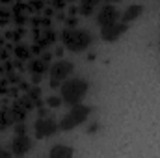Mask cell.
I'll use <instances>...</instances> for the list:
<instances>
[{
	"instance_id": "obj_1",
	"label": "cell",
	"mask_w": 160,
	"mask_h": 158,
	"mask_svg": "<svg viewBox=\"0 0 160 158\" xmlns=\"http://www.w3.org/2000/svg\"><path fill=\"white\" fill-rule=\"evenodd\" d=\"M88 80L86 78H69L62 86V101L67 106H77L82 102L84 95L88 93Z\"/></svg>"
},
{
	"instance_id": "obj_2",
	"label": "cell",
	"mask_w": 160,
	"mask_h": 158,
	"mask_svg": "<svg viewBox=\"0 0 160 158\" xmlns=\"http://www.w3.org/2000/svg\"><path fill=\"white\" fill-rule=\"evenodd\" d=\"M62 39H63V45H65L69 50L80 52V50H86V48L91 45V34H89L88 30L69 28V30H63Z\"/></svg>"
},
{
	"instance_id": "obj_3",
	"label": "cell",
	"mask_w": 160,
	"mask_h": 158,
	"mask_svg": "<svg viewBox=\"0 0 160 158\" xmlns=\"http://www.w3.org/2000/svg\"><path fill=\"white\" fill-rule=\"evenodd\" d=\"M91 114V108L86 106V104H77V106H71V112L62 119L60 123V128L62 130H73L75 126H78L80 123H84L88 116Z\"/></svg>"
},
{
	"instance_id": "obj_4",
	"label": "cell",
	"mask_w": 160,
	"mask_h": 158,
	"mask_svg": "<svg viewBox=\"0 0 160 158\" xmlns=\"http://www.w3.org/2000/svg\"><path fill=\"white\" fill-rule=\"evenodd\" d=\"M60 128V125L54 121L52 117H39L34 125V130H36V138H48L52 134H56V130Z\"/></svg>"
},
{
	"instance_id": "obj_5",
	"label": "cell",
	"mask_w": 160,
	"mask_h": 158,
	"mask_svg": "<svg viewBox=\"0 0 160 158\" xmlns=\"http://www.w3.org/2000/svg\"><path fill=\"white\" fill-rule=\"evenodd\" d=\"M127 32V24L125 22H112L106 26H101V36L104 41H118L121 34Z\"/></svg>"
},
{
	"instance_id": "obj_6",
	"label": "cell",
	"mask_w": 160,
	"mask_h": 158,
	"mask_svg": "<svg viewBox=\"0 0 160 158\" xmlns=\"http://www.w3.org/2000/svg\"><path fill=\"white\" fill-rule=\"evenodd\" d=\"M118 19H119V11H118L112 4L102 6L101 11H99V15H97V22H99L101 26H106V24L118 22Z\"/></svg>"
},
{
	"instance_id": "obj_7",
	"label": "cell",
	"mask_w": 160,
	"mask_h": 158,
	"mask_svg": "<svg viewBox=\"0 0 160 158\" xmlns=\"http://www.w3.org/2000/svg\"><path fill=\"white\" fill-rule=\"evenodd\" d=\"M73 73V63L71 62H58L50 67V78L52 80H65Z\"/></svg>"
},
{
	"instance_id": "obj_8",
	"label": "cell",
	"mask_w": 160,
	"mask_h": 158,
	"mask_svg": "<svg viewBox=\"0 0 160 158\" xmlns=\"http://www.w3.org/2000/svg\"><path fill=\"white\" fill-rule=\"evenodd\" d=\"M32 143L28 140L26 134H17V138L13 140V145H11V153L13 155H26L30 151Z\"/></svg>"
},
{
	"instance_id": "obj_9",
	"label": "cell",
	"mask_w": 160,
	"mask_h": 158,
	"mask_svg": "<svg viewBox=\"0 0 160 158\" xmlns=\"http://www.w3.org/2000/svg\"><path fill=\"white\" fill-rule=\"evenodd\" d=\"M73 149L71 147H65V145H56V147H52L50 149V153H48V156L50 158H69V156H73Z\"/></svg>"
},
{
	"instance_id": "obj_10",
	"label": "cell",
	"mask_w": 160,
	"mask_h": 158,
	"mask_svg": "<svg viewBox=\"0 0 160 158\" xmlns=\"http://www.w3.org/2000/svg\"><path fill=\"white\" fill-rule=\"evenodd\" d=\"M142 6H130V7H127L125 9V13H123V22H130V21H136L140 15H142Z\"/></svg>"
},
{
	"instance_id": "obj_11",
	"label": "cell",
	"mask_w": 160,
	"mask_h": 158,
	"mask_svg": "<svg viewBox=\"0 0 160 158\" xmlns=\"http://www.w3.org/2000/svg\"><path fill=\"white\" fill-rule=\"evenodd\" d=\"M97 4H99V0H80V13L84 17H89Z\"/></svg>"
},
{
	"instance_id": "obj_12",
	"label": "cell",
	"mask_w": 160,
	"mask_h": 158,
	"mask_svg": "<svg viewBox=\"0 0 160 158\" xmlns=\"http://www.w3.org/2000/svg\"><path fill=\"white\" fill-rule=\"evenodd\" d=\"M30 69L34 71V75H41V73H45L47 69H48V63H47V60H36V62H32V65H30Z\"/></svg>"
},
{
	"instance_id": "obj_13",
	"label": "cell",
	"mask_w": 160,
	"mask_h": 158,
	"mask_svg": "<svg viewBox=\"0 0 160 158\" xmlns=\"http://www.w3.org/2000/svg\"><path fill=\"white\" fill-rule=\"evenodd\" d=\"M11 117H13V121H22V119L26 117V110L24 108H15L13 112H11Z\"/></svg>"
},
{
	"instance_id": "obj_14",
	"label": "cell",
	"mask_w": 160,
	"mask_h": 158,
	"mask_svg": "<svg viewBox=\"0 0 160 158\" xmlns=\"http://www.w3.org/2000/svg\"><path fill=\"white\" fill-rule=\"evenodd\" d=\"M62 102H63V101H62L60 97H48V99H47V104H48L50 108H58Z\"/></svg>"
},
{
	"instance_id": "obj_15",
	"label": "cell",
	"mask_w": 160,
	"mask_h": 158,
	"mask_svg": "<svg viewBox=\"0 0 160 158\" xmlns=\"http://www.w3.org/2000/svg\"><path fill=\"white\" fill-rule=\"evenodd\" d=\"M9 123H13L11 114H6V112H2V114H0V125H9Z\"/></svg>"
},
{
	"instance_id": "obj_16",
	"label": "cell",
	"mask_w": 160,
	"mask_h": 158,
	"mask_svg": "<svg viewBox=\"0 0 160 158\" xmlns=\"http://www.w3.org/2000/svg\"><path fill=\"white\" fill-rule=\"evenodd\" d=\"M17 56H19V58H22V60H24V58H28V48L19 47V48H17Z\"/></svg>"
},
{
	"instance_id": "obj_17",
	"label": "cell",
	"mask_w": 160,
	"mask_h": 158,
	"mask_svg": "<svg viewBox=\"0 0 160 158\" xmlns=\"http://www.w3.org/2000/svg\"><path fill=\"white\" fill-rule=\"evenodd\" d=\"M54 37H56V34H54V32H47V34H45V43H52Z\"/></svg>"
},
{
	"instance_id": "obj_18",
	"label": "cell",
	"mask_w": 160,
	"mask_h": 158,
	"mask_svg": "<svg viewBox=\"0 0 160 158\" xmlns=\"http://www.w3.org/2000/svg\"><path fill=\"white\" fill-rule=\"evenodd\" d=\"M15 132H17V134H24V132H26V126H24L22 123H17V128H15Z\"/></svg>"
},
{
	"instance_id": "obj_19",
	"label": "cell",
	"mask_w": 160,
	"mask_h": 158,
	"mask_svg": "<svg viewBox=\"0 0 160 158\" xmlns=\"http://www.w3.org/2000/svg\"><path fill=\"white\" fill-rule=\"evenodd\" d=\"M97 130H99V125H97V123L89 125V128H88V132H89V134H93V132H97Z\"/></svg>"
},
{
	"instance_id": "obj_20",
	"label": "cell",
	"mask_w": 160,
	"mask_h": 158,
	"mask_svg": "<svg viewBox=\"0 0 160 158\" xmlns=\"http://www.w3.org/2000/svg\"><path fill=\"white\" fill-rule=\"evenodd\" d=\"M67 26H69V28H75V26H77V19H69V21H67Z\"/></svg>"
},
{
	"instance_id": "obj_21",
	"label": "cell",
	"mask_w": 160,
	"mask_h": 158,
	"mask_svg": "<svg viewBox=\"0 0 160 158\" xmlns=\"http://www.w3.org/2000/svg\"><path fill=\"white\" fill-rule=\"evenodd\" d=\"M8 156H9V153L6 149H0V158H8Z\"/></svg>"
},
{
	"instance_id": "obj_22",
	"label": "cell",
	"mask_w": 160,
	"mask_h": 158,
	"mask_svg": "<svg viewBox=\"0 0 160 158\" xmlns=\"http://www.w3.org/2000/svg\"><path fill=\"white\" fill-rule=\"evenodd\" d=\"M106 4H114V2H119V0H104Z\"/></svg>"
},
{
	"instance_id": "obj_23",
	"label": "cell",
	"mask_w": 160,
	"mask_h": 158,
	"mask_svg": "<svg viewBox=\"0 0 160 158\" xmlns=\"http://www.w3.org/2000/svg\"><path fill=\"white\" fill-rule=\"evenodd\" d=\"M2 2H9V0H2Z\"/></svg>"
}]
</instances>
